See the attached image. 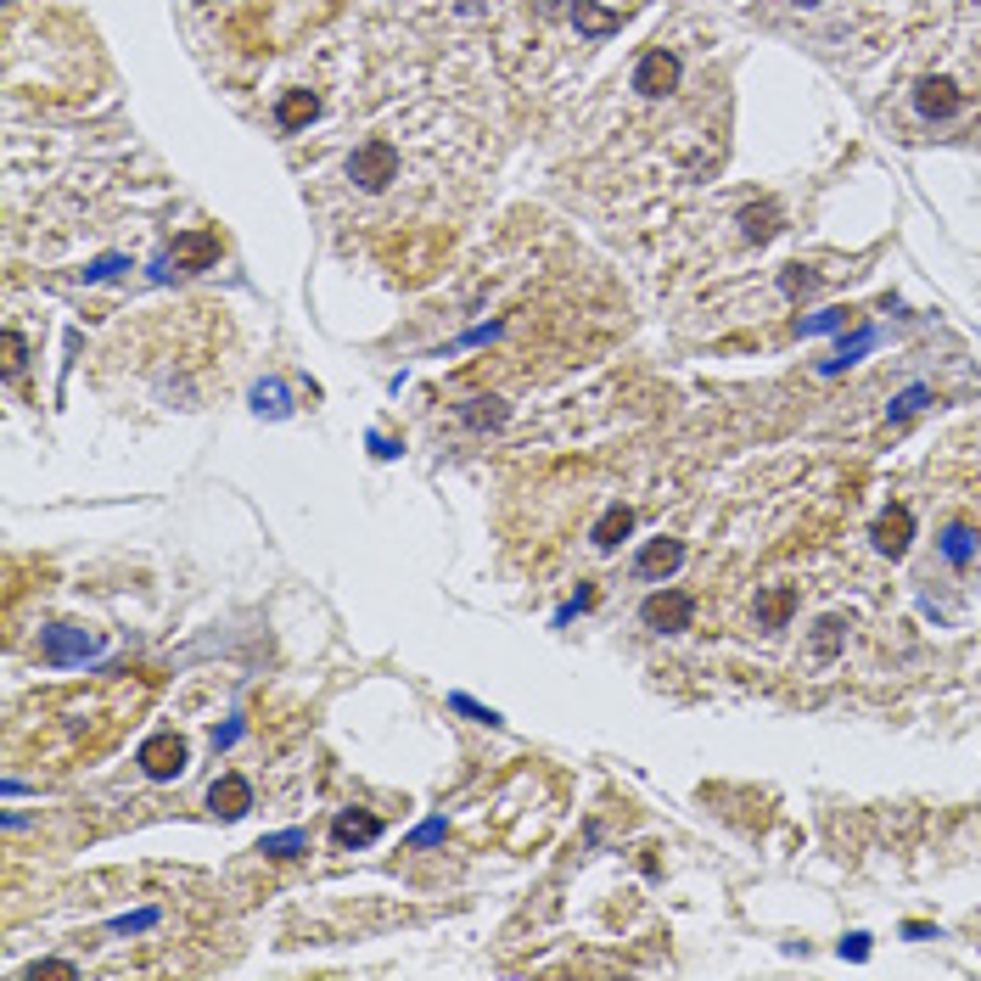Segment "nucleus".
Returning a JSON list of instances; mask_svg holds the SVG:
<instances>
[{"label":"nucleus","mask_w":981,"mask_h":981,"mask_svg":"<svg viewBox=\"0 0 981 981\" xmlns=\"http://www.w3.org/2000/svg\"><path fill=\"white\" fill-rule=\"evenodd\" d=\"M679 79H684V68H679V51H673L668 40L662 45H651L640 62H634V73H628V90L640 101H668L673 90H679Z\"/></svg>","instance_id":"obj_1"},{"label":"nucleus","mask_w":981,"mask_h":981,"mask_svg":"<svg viewBox=\"0 0 981 981\" xmlns=\"http://www.w3.org/2000/svg\"><path fill=\"white\" fill-rule=\"evenodd\" d=\"M45 662L51 668H73V662H90V656L107 651V640H101L96 628H79V623H57V628H45Z\"/></svg>","instance_id":"obj_2"},{"label":"nucleus","mask_w":981,"mask_h":981,"mask_svg":"<svg viewBox=\"0 0 981 981\" xmlns=\"http://www.w3.org/2000/svg\"><path fill=\"white\" fill-rule=\"evenodd\" d=\"M959 107H965V96H959V85H953L948 73H925L920 85H914V113L925 124H948Z\"/></svg>","instance_id":"obj_3"},{"label":"nucleus","mask_w":981,"mask_h":981,"mask_svg":"<svg viewBox=\"0 0 981 981\" xmlns=\"http://www.w3.org/2000/svg\"><path fill=\"white\" fill-rule=\"evenodd\" d=\"M135 763H141L146 774H152V780H174V774H185V740L174 735V729H163V735L141 740Z\"/></svg>","instance_id":"obj_4"},{"label":"nucleus","mask_w":981,"mask_h":981,"mask_svg":"<svg viewBox=\"0 0 981 981\" xmlns=\"http://www.w3.org/2000/svg\"><path fill=\"white\" fill-rule=\"evenodd\" d=\"M645 628H656V634H679V628H690V617H696V600L684 595V589H668V595H651L645 600Z\"/></svg>","instance_id":"obj_5"},{"label":"nucleus","mask_w":981,"mask_h":981,"mask_svg":"<svg viewBox=\"0 0 981 981\" xmlns=\"http://www.w3.org/2000/svg\"><path fill=\"white\" fill-rule=\"evenodd\" d=\"M208 808H214L219 819H242V813L253 808V785H247L242 774H225V780H214V791H208Z\"/></svg>","instance_id":"obj_6"},{"label":"nucleus","mask_w":981,"mask_h":981,"mask_svg":"<svg viewBox=\"0 0 981 981\" xmlns=\"http://www.w3.org/2000/svg\"><path fill=\"white\" fill-rule=\"evenodd\" d=\"M679 561H684V544L679 539H651L640 555H634V578H668Z\"/></svg>","instance_id":"obj_7"},{"label":"nucleus","mask_w":981,"mask_h":981,"mask_svg":"<svg viewBox=\"0 0 981 981\" xmlns=\"http://www.w3.org/2000/svg\"><path fill=\"white\" fill-rule=\"evenodd\" d=\"M331 836H337V847H370V841L382 836V819H376V813H359V808H348V813H337V825H331Z\"/></svg>","instance_id":"obj_8"},{"label":"nucleus","mask_w":981,"mask_h":981,"mask_svg":"<svg viewBox=\"0 0 981 981\" xmlns=\"http://www.w3.org/2000/svg\"><path fill=\"white\" fill-rule=\"evenodd\" d=\"M909 533H914V516H909V505H892V511L875 522V544H881L886 555H903L909 550Z\"/></svg>","instance_id":"obj_9"},{"label":"nucleus","mask_w":981,"mask_h":981,"mask_svg":"<svg viewBox=\"0 0 981 981\" xmlns=\"http://www.w3.org/2000/svg\"><path fill=\"white\" fill-rule=\"evenodd\" d=\"M320 113V101H314V90H286L281 96V107H275V124L286 129V135H298L309 118Z\"/></svg>","instance_id":"obj_10"},{"label":"nucleus","mask_w":981,"mask_h":981,"mask_svg":"<svg viewBox=\"0 0 981 981\" xmlns=\"http://www.w3.org/2000/svg\"><path fill=\"white\" fill-rule=\"evenodd\" d=\"M572 23H578V34L600 40V34L623 29V12H606V6H595V0H572Z\"/></svg>","instance_id":"obj_11"},{"label":"nucleus","mask_w":981,"mask_h":981,"mask_svg":"<svg viewBox=\"0 0 981 981\" xmlns=\"http://www.w3.org/2000/svg\"><path fill=\"white\" fill-rule=\"evenodd\" d=\"M628 527H634V511H628V505H612V511L595 522V544H600V550H612V544L623 539Z\"/></svg>","instance_id":"obj_12"},{"label":"nucleus","mask_w":981,"mask_h":981,"mask_svg":"<svg viewBox=\"0 0 981 981\" xmlns=\"http://www.w3.org/2000/svg\"><path fill=\"white\" fill-rule=\"evenodd\" d=\"M258 853H264V858H298V853H309V830H281V836H264V841H258Z\"/></svg>","instance_id":"obj_13"},{"label":"nucleus","mask_w":981,"mask_h":981,"mask_svg":"<svg viewBox=\"0 0 981 981\" xmlns=\"http://www.w3.org/2000/svg\"><path fill=\"white\" fill-rule=\"evenodd\" d=\"M942 555H948L953 567H965L970 555H976V533H970V527H948V533H942Z\"/></svg>","instance_id":"obj_14"},{"label":"nucleus","mask_w":981,"mask_h":981,"mask_svg":"<svg viewBox=\"0 0 981 981\" xmlns=\"http://www.w3.org/2000/svg\"><path fill=\"white\" fill-rule=\"evenodd\" d=\"M841 640H847V623H841V617H825V623L813 628V656H836Z\"/></svg>","instance_id":"obj_15"},{"label":"nucleus","mask_w":981,"mask_h":981,"mask_svg":"<svg viewBox=\"0 0 981 981\" xmlns=\"http://www.w3.org/2000/svg\"><path fill=\"white\" fill-rule=\"evenodd\" d=\"M869 348H875V331H853V337H847V342H841V348H836V359H825V370H841V365H853V359L858 354H869Z\"/></svg>","instance_id":"obj_16"},{"label":"nucleus","mask_w":981,"mask_h":981,"mask_svg":"<svg viewBox=\"0 0 981 981\" xmlns=\"http://www.w3.org/2000/svg\"><path fill=\"white\" fill-rule=\"evenodd\" d=\"M791 606H797V589H774V595L763 600V623H768V628H780L785 617H791Z\"/></svg>","instance_id":"obj_17"},{"label":"nucleus","mask_w":981,"mask_h":981,"mask_svg":"<svg viewBox=\"0 0 981 981\" xmlns=\"http://www.w3.org/2000/svg\"><path fill=\"white\" fill-rule=\"evenodd\" d=\"M836 326H847V309H825V314H813V320H797L802 337H813V331H836Z\"/></svg>","instance_id":"obj_18"},{"label":"nucleus","mask_w":981,"mask_h":981,"mask_svg":"<svg viewBox=\"0 0 981 981\" xmlns=\"http://www.w3.org/2000/svg\"><path fill=\"white\" fill-rule=\"evenodd\" d=\"M449 707H455V712H466L471 724H488V729L499 724V712H494V707H477L471 696H449Z\"/></svg>","instance_id":"obj_19"},{"label":"nucleus","mask_w":981,"mask_h":981,"mask_svg":"<svg viewBox=\"0 0 981 981\" xmlns=\"http://www.w3.org/2000/svg\"><path fill=\"white\" fill-rule=\"evenodd\" d=\"M258 410H270V415H286V387H281V382L258 387Z\"/></svg>","instance_id":"obj_20"},{"label":"nucleus","mask_w":981,"mask_h":981,"mask_svg":"<svg viewBox=\"0 0 981 981\" xmlns=\"http://www.w3.org/2000/svg\"><path fill=\"white\" fill-rule=\"evenodd\" d=\"M146 925H157V909H141V914H124V920L113 925L118 937H135V931H146Z\"/></svg>","instance_id":"obj_21"},{"label":"nucleus","mask_w":981,"mask_h":981,"mask_svg":"<svg viewBox=\"0 0 981 981\" xmlns=\"http://www.w3.org/2000/svg\"><path fill=\"white\" fill-rule=\"evenodd\" d=\"M925 404V387H909V393H897L892 399V415H914Z\"/></svg>","instance_id":"obj_22"},{"label":"nucleus","mask_w":981,"mask_h":981,"mask_svg":"<svg viewBox=\"0 0 981 981\" xmlns=\"http://www.w3.org/2000/svg\"><path fill=\"white\" fill-rule=\"evenodd\" d=\"M6 370H12V376L23 370V337H17V331H6Z\"/></svg>","instance_id":"obj_23"},{"label":"nucleus","mask_w":981,"mask_h":981,"mask_svg":"<svg viewBox=\"0 0 981 981\" xmlns=\"http://www.w3.org/2000/svg\"><path fill=\"white\" fill-rule=\"evenodd\" d=\"M29 976H34V981H40V976H62V981H73L79 970H73V965H57V959H45V965H34Z\"/></svg>","instance_id":"obj_24"},{"label":"nucleus","mask_w":981,"mask_h":981,"mask_svg":"<svg viewBox=\"0 0 981 981\" xmlns=\"http://www.w3.org/2000/svg\"><path fill=\"white\" fill-rule=\"evenodd\" d=\"M432 841H443V819H427V825L415 830V847H432Z\"/></svg>","instance_id":"obj_25"},{"label":"nucleus","mask_w":981,"mask_h":981,"mask_svg":"<svg viewBox=\"0 0 981 981\" xmlns=\"http://www.w3.org/2000/svg\"><path fill=\"white\" fill-rule=\"evenodd\" d=\"M841 953H853V959H864V953H869V937H847V942H841Z\"/></svg>","instance_id":"obj_26"}]
</instances>
